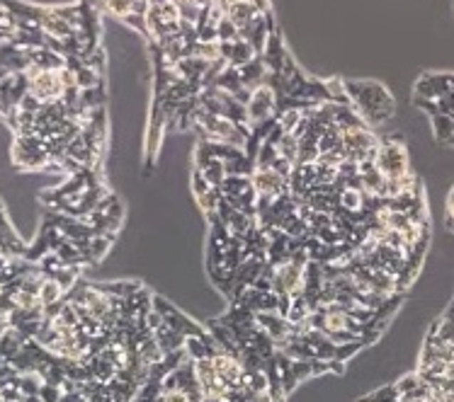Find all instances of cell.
<instances>
[{
	"label": "cell",
	"instance_id": "cell-1",
	"mask_svg": "<svg viewBox=\"0 0 454 402\" xmlns=\"http://www.w3.org/2000/svg\"><path fill=\"white\" fill-rule=\"evenodd\" d=\"M345 92L364 124H381L394 114V97L381 82L345 80Z\"/></svg>",
	"mask_w": 454,
	"mask_h": 402
},
{
	"label": "cell",
	"instance_id": "cell-2",
	"mask_svg": "<svg viewBox=\"0 0 454 402\" xmlns=\"http://www.w3.org/2000/svg\"><path fill=\"white\" fill-rule=\"evenodd\" d=\"M374 165L386 180H401V177L411 175L408 151H406L403 141L394 138V141H386V143H379Z\"/></svg>",
	"mask_w": 454,
	"mask_h": 402
},
{
	"label": "cell",
	"instance_id": "cell-3",
	"mask_svg": "<svg viewBox=\"0 0 454 402\" xmlns=\"http://www.w3.org/2000/svg\"><path fill=\"white\" fill-rule=\"evenodd\" d=\"M211 366L216 369V374L221 376V381L226 383L231 390H243L248 388V371L243 362H241L236 354L226 352V349H219L209 357Z\"/></svg>",
	"mask_w": 454,
	"mask_h": 402
},
{
	"label": "cell",
	"instance_id": "cell-4",
	"mask_svg": "<svg viewBox=\"0 0 454 402\" xmlns=\"http://www.w3.org/2000/svg\"><path fill=\"white\" fill-rule=\"evenodd\" d=\"M246 116L250 129L277 116V92L273 87L263 82L260 87H255V90L250 92V99H248L246 104Z\"/></svg>",
	"mask_w": 454,
	"mask_h": 402
},
{
	"label": "cell",
	"instance_id": "cell-5",
	"mask_svg": "<svg viewBox=\"0 0 454 402\" xmlns=\"http://www.w3.org/2000/svg\"><path fill=\"white\" fill-rule=\"evenodd\" d=\"M192 366L199 390H202V400H228L231 388L221 381V376L216 374V369L211 366L209 359H197V362H192Z\"/></svg>",
	"mask_w": 454,
	"mask_h": 402
},
{
	"label": "cell",
	"instance_id": "cell-6",
	"mask_svg": "<svg viewBox=\"0 0 454 402\" xmlns=\"http://www.w3.org/2000/svg\"><path fill=\"white\" fill-rule=\"evenodd\" d=\"M253 187H255V194L260 199H280L289 194V177L280 175L273 168H255L250 175Z\"/></svg>",
	"mask_w": 454,
	"mask_h": 402
},
{
	"label": "cell",
	"instance_id": "cell-7",
	"mask_svg": "<svg viewBox=\"0 0 454 402\" xmlns=\"http://www.w3.org/2000/svg\"><path fill=\"white\" fill-rule=\"evenodd\" d=\"M192 194H194V199H197L199 209H202L206 216L216 214L219 201H221V192L216 187H211L199 170H192Z\"/></svg>",
	"mask_w": 454,
	"mask_h": 402
},
{
	"label": "cell",
	"instance_id": "cell-8",
	"mask_svg": "<svg viewBox=\"0 0 454 402\" xmlns=\"http://www.w3.org/2000/svg\"><path fill=\"white\" fill-rule=\"evenodd\" d=\"M255 322L268 337H273L275 342L285 339V337L294 335V325L282 317L280 313H255Z\"/></svg>",
	"mask_w": 454,
	"mask_h": 402
},
{
	"label": "cell",
	"instance_id": "cell-9",
	"mask_svg": "<svg viewBox=\"0 0 454 402\" xmlns=\"http://www.w3.org/2000/svg\"><path fill=\"white\" fill-rule=\"evenodd\" d=\"M447 92H452L450 75L428 73V75H423V78L418 80V85H416V97L440 99V97H445Z\"/></svg>",
	"mask_w": 454,
	"mask_h": 402
},
{
	"label": "cell",
	"instance_id": "cell-10",
	"mask_svg": "<svg viewBox=\"0 0 454 402\" xmlns=\"http://www.w3.org/2000/svg\"><path fill=\"white\" fill-rule=\"evenodd\" d=\"M367 201H371V199L359 187H345L338 192V209L345 211V214H350V216L364 214Z\"/></svg>",
	"mask_w": 454,
	"mask_h": 402
},
{
	"label": "cell",
	"instance_id": "cell-11",
	"mask_svg": "<svg viewBox=\"0 0 454 402\" xmlns=\"http://www.w3.org/2000/svg\"><path fill=\"white\" fill-rule=\"evenodd\" d=\"M153 337H156L158 347L163 349V354H170V352H178V349H185V335H180L178 330H173L168 322L163 325V327H158L156 332H153Z\"/></svg>",
	"mask_w": 454,
	"mask_h": 402
},
{
	"label": "cell",
	"instance_id": "cell-12",
	"mask_svg": "<svg viewBox=\"0 0 454 402\" xmlns=\"http://www.w3.org/2000/svg\"><path fill=\"white\" fill-rule=\"evenodd\" d=\"M258 17L260 15L255 13V8H253L248 0H236V3L228 5V20H231L238 29L248 27L250 22H255Z\"/></svg>",
	"mask_w": 454,
	"mask_h": 402
},
{
	"label": "cell",
	"instance_id": "cell-13",
	"mask_svg": "<svg viewBox=\"0 0 454 402\" xmlns=\"http://www.w3.org/2000/svg\"><path fill=\"white\" fill-rule=\"evenodd\" d=\"M63 293H66V288L58 283L54 276H49L46 274L44 276V281H41V286H39V300H41V305L44 308H51V305H56V303H61L63 300Z\"/></svg>",
	"mask_w": 454,
	"mask_h": 402
},
{
	"label": "cell",
	"instance_id": "cell-14",
	"mask_svg": "<svg viewBox=\"0 0 454 402\" xmlns=\"http://www.w3.org/2000/svg\"><path fill=\"white\" fill-rule=\"evenodd\" d=\"M187 56H194L211 66V63H216L221 58V46L219 41H194L190 51H187Z\"/></svg>",
	"mask_w": 454,
	"mask_h": 402
},
{
	"label": "cell",
	"instance_id": "cell-15",
	"mask_svg": "<svg viewBox=\"0 0 454 402\" xmlns=\"http://www.w3.org/2000/svg\"><path fill=\"white\" fill-rule=\"evenodd\" d=\"M275 148L285 161H289L292 165H297L299 161V138L294 134H280L275 141Z\"/></svg>",
	"mask_w": 454,
	"mask_h": 402
},
{
	"label": "cell",
	"instance_id": "cell-16",
	"mask_svg": "<svg viewBox=\"0 0 454 402\" xmlns=\"http://www.w3.org/2000/svg\"><path fill=\"white\" fill-rule=\"evenodd\" d=\"M214 85H219L223 92H228V94H236V92H241L243 90V80H241V73H238V68L236 66H226L221 70V75L216 78Z\"/></svg>",
	"mask_w": 454,
	"mask_h": 402
},
{
	"label": "cell",
	"instance_id": "cell-17",
	"mask_svg": "<svg viewBox=\"0 0 454 402\" xmlns=\"http://www.w3.org/2000/svg\"><path fill=\"white\" fill-rule=\"evenodd\" d=\"M433 134L440 143H450L452 136H454V119L450 114H435L433 116Z\"/></svg>",
	"mask_w": 454,
	"mask_h": 402
},
{
	"label": "cell",
	"instance_id": "cell-18",
	"mask_svg": "<svg viewBox=\"0 0 454 402\" xmlns=\"http://www.w3.org/2000/svg\"><path fill=\"white\" fill-rule=\"evenodd\" d=\"M255 56H258L255 49H253L246 39H236L233 41V51H231V61H228V63L236 66V68H241V66H246V63H250Z\"/></svg>",
	"mask_w": 454,
	"mask_h": 402
},
{
	"label": "cell",
	"instance_id": "cell-19",
	"mask_svg": "<svg viewBox=\"0 0 454 402\" xmlns=\"http://www.w3.org/2000/svg\"><path fill=\"white\" fill-rule=\"evenodd\" d=\"M421 386H423V376L421 374H411V376H403L396 383V393L398 395H411V393H416Z\"/></svg>",
	"mask_w": 454,
	"mask_h": 402
},
{
	"label": "cell",
	"instance_id": "cell-20",
	"mask_svg": "<svg viewBox=\"0 0 454 402\" xmlns=\"http://www.w3.org/2000/svg\"><path fill=\"white\" fill-rule=\"evenodd\" d=\"M105 10H107L110 15L120 17V20H124L127 15H132V0H105Z\"/></svg>",
	"mask_w": 454,
	"mask_h": 402
},
{
	"label": "cell",
	"instance_id": "cell-21",
	"mask_svg": "<svg viewBox=\"0 0 454 402\" xmlns=\"http://www.w3.org/2000/svg\"><path fill=\"white\" fill-rule=\"evenodd\" d=\"M216 34H219V41H236V39H241L238 27H236L233 22L228 20V15L223 17V20H219V25H216Z\"/></svg>",
	"mask_w": 454,
	"mask_h": 402
},
{
	"label": "cell",
	"instance_id": "cell-22",
	"mask_svg": "<svg viewBox=\"0 0 454 402\" xmlns=\"http://www.w3.org/2000/svg\"><path fill=\"white\" fill-rule=\"evenodd\" d=\"M156 402H192V398L182 388L175 386V388H163Z\"/></svg>",
	"mask_w": 454,
	"mask_h": 402
},
{
	"label": "cell",
	"instance_id": "cell-23",
	"mask_svg": "<svg viewBox=\"0 0 454 402\" xmlns=\"http://www.w3.org/2000/svg\"><path fill=\"white\" fill-rule=\"evenodd\" d=\"M362 349V342H347V344H338V349H335V362H347V359L352 357L355 352H359Z\"/></svg>",
	"mask_w": 454,
	"mask_h": 402
},
{
	"label": "cell",
	"instance_id": "cell-24",
	"mask_svg": "<svg viewBox=\"0 0 454 402\" xmlns=\"http://www.w3.org/2000/svg\"><path fill=\"white\" fill-rule=\"evenodd\" d=\"M364 400H367V402H391V400H398L396 386H389V388L376 390L374 395H369V398H364Z\"/></svg>",
	"mask_w": 454,
	"mask_h": 402
},
{
	"label": "cell",
	"instance_id": "cell-25",
	"mask_svg": "<svg viewBox=\"0 0 454 402\" xmlns=\"http://www.w3.org/2000/svg\"><path fill=\"white\" fill-rule=\"evenodd\" d=\"M292 371H294V376H297V381L309 378V376H314V362H292Z\"/></svg>",
	"mask_w": 454,
	"mask_h": 402
},
{
	"label": "cell",
	"instance_id": "cell-26",
	"mask_svg": "<svg viewBox=\"0 0 454 402\" xmlns=\"http://www.w3.org/2000/svg\"><path fill=\"white\" fill-rule=\"evenodd\" d=\"M248 3L255 8L258 15H268L270 13V0H248Z\"/></svg>",
	"mask_w": 454,
	"mask_h": 402
},
{
	"label": "cell",
	"instance_id": "cell-27",
	"mask_svg": "<svg viewBox=\"0 0 454 402\" xmlns=\"http://www.w3.org/2000/svg\"><path fill=\"white\" fill-rule=\"evenodd\" d=\"M447 223H450V228H454V187L447 197Z\"/></svg>",
	"mask_w": 454,
	"mask_h": 402
},
{
	"label": "cell",
	"instance_id": "cell-28",
	"mask_svg": "<svg viewBox=\"0 0 454 402\" xmlns=\"http://www.w3.org/2000/svg\"><path fill=\"white\" fill-rule=\"evenodd\" d=\"M398 402H428L421 395H398Z\"/></svg>",
	"mask_w": 454,
	"mask_h": 402
},
{
	"label": "cell",
	"instance_id": "cell-29",
	"mask_svg": "<svg viewBox=\"0 0 454 402\" xmlns=\"http://www.w3.org/2000/svg\"><path fill=\"white\" fill-rule=\"evenodd\" d=\"M450 146H454V136H452V141H450Z\"/></svg>",
	"mask_w": 454,
	"mask_h": 402
},
{
	"label": "cell",
	"instance_id": "cell-30",
	"mask_svg": "<svg viewBox=\"0 0 454 402\" xmlns=\"http://www.w3.org/2000/svg\"><path fill=\"white\" fill-rule=\"evenodd\" d=\"M362 402H367V400H362Z\"/></svg>",
	"mask_w": 454,
	"mask_h": 402
}]
</instances>
